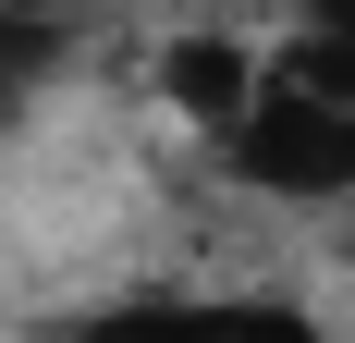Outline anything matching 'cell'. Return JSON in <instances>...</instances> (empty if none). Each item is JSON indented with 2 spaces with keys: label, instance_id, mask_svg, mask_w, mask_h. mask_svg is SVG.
<instances>
[{
  "label": "cell",
  "instance_id": "obj_1",
  "mask_svg": "<svg viewBox=\"0 0 355 343\" xmlns=\"http://www.w3.org/2000/svg\"><path fill=\"white\" fill-rule=\"evenodd\" d=\"M209 147H220L233 184H257V196H294V208L355 196V99H331V86H282V74H270Z\"/></svg>",
  "mask_w": 355,
  "mask_h": 343
},
{
  "label": "cell",
  "instance_id": "obj_2",
  "mask_svg": "<svg viewBox=\"0 0 355 343\" xmlns=\"http://www.w3.org/2000/svg\"><path fill=\"white\" fill-rule=\"evenodd\" d=\"M49 343H343V331L282 294H110V307L62 319Z\"/></svg>",
  "mask_w": 355,
  "mask_h": 343
},
{
  "label": "cell",
  "instance_id": "obj_3",
  "mask_svg": "<svg viewBox=\"0 0 355 343\" xmlns=\"http://www.w3.org/2000/svg\"><path fill=\"white\" fill-rule=\"evenodd\" d=\"M257 86H270V74H257L245 49H220V37H184V49H172V99L196 110L209 135H220V123H233V110L257 99Z\"/></svg>",
  "mask_w": 355,
  "mask_h": 343
},
{
  "label": "cell",
  "instance_id": "obj_4",
  "mask_svg": "<svg viewBox=\"0 0 355 343\" xmlns=\"http://www.w3.org/2000/svg\"><path fill=\"white\" fill-rule=\"evenodd\" d=\"M62 74V12H37V0H0V123L37 110V86Z\"/></svg>",
  "mask_w": 355,
  "mask_h": 343
},
{
  "label": "cell",
  "instance_id": "obj_5",
  "mask_svg": "<svg viewBox=\"0 0 355 343\" xmlns=\"http://www.w3.org/2000/svg\"><path fill=\"white\" fill-rule=\"evenodd\" d=\"M294 49H282V86H331L355 99V0H294Z\"/></svg>",
  "mask_w": 355,
  "mask_h": 343
}]
</instances>
